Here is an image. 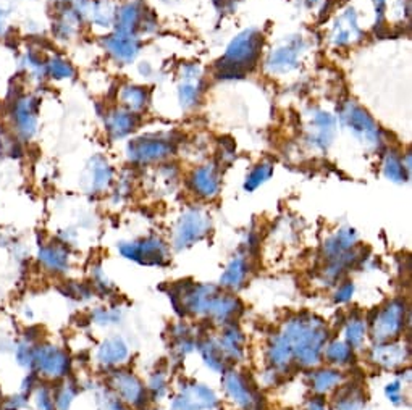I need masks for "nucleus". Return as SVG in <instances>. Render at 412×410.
<instances>
[{"instance_id":"f257e3e1","label":"nucleus","mask_w":412,"mask_h":410,"mask_svg":"<svg viewBox=\"0 0 412 410\" xmlns=\"http://www.w3.org/2000/svg\"><path fill=\"white\" fill-rule=\"evenodd\" d=\"M281 334L290 344L293 357L304 367H314L322 358L329 339V328L319 317L298 315L286 322Z\"/></svg>"},{"instance_id":"f03ea898","label":"nucleus","mask_w":412,"mask_h":410,"mask_svg":"<svg viewBox=\"0 0 412 410\" xmlns=\"http://www.w3.org/2000/svg\"><path fill=\"white\" fill-rule=\"evenodd\" d=\"M264 44L262 32L256 28H249L240 32L228 44L222 60L217 65V76L220 80H240L245 78L257 65Z\"/></svg>"},{"instance_id":"7ed1b4c3","label":"nucleus","mask_w":412,"mask_h":410,"mask_svg":"<svg viewBox=\"0 0 412 410\" xmlns=\"http://www.w3.org/2000/svg\"><path fill=\"white\" fill-rule=\"evenodd\" d=\"M8 100V123L10 133H13L20 141L28 143L36 136L41 115V100L35 94L20 92Z\"/></svg>"},{"instance_id":"20e7f679","label":"nucleus","mask_w":412,"mask_h":410,"mask_svg":"<svg viewBox=\"0 0 412 410\" xmlns=\"http://www.w3.org/2000/svg\"><path fill=\"white\" fill-rule=\"evenodd\" d=\"M73 361L66 349L55 346L52 342H37L33 351V372L39 378L59 381L71 375Z\"/></svg>"},{"instance_id":"39448f33","label":"nucleus","mask_w":412,"mask_h":410,"mask_svg":"<svg viewBox=\"0 0 412 410\" xmlns=\"http://www.w3.org/2000/svg\"><path fill=\"white\" fill-rule=\"evenodd\" d=\"M126 159L131 164L148 165L162 162L175 152V141L170 136L162 134H148V136L134 138L126 144Z\"/></svg>"},{"instance_id":"423d86ee","label":"nucleus","mask_w":412,"mask_h":410,"mask_svg":"<svg viewBox=\"0 0 412 410\" xmlns=\"http://www.w3.org/2000/svg\"><path fill=\"white\" fill-rule=\"evenodd\" d=\"M117 247L123 257L139 263V265L160 267L165 265L167 262V246L155 236L138 241H123V243H118Z\"/></svg>"},{"instance_id":"0eeeda50","label":"nucleus","mask_w":412,"mask_h":410,"mask_svg":"<svg viewBox=\"0 0 412 410\" xmlns=\"http://www.w3.org/2000/svg\"><path fill=\"white\" fill-rule=\"evenodd\" d=\"M341 120L349 131H351L360 143L370 147H380L382 134L380 128L374 121L363 107L355 105L354 102H346L341 109Z\"/></svg>"},{"instance_id":"6e6552de","label":"nucleus","mask_w":412,"mask_h":410,"mask_svg":"<svg viewBox=\"0 0 412 410\" xmlns=\"http://www.w3.org/2000/svg\"><path fill=\"white\" fill-rule=\"evenodd\" d=\"M208 229H211V217L204 210L191 209L184 212L175 228L173 247L177 251L188 249L204 239Z\"/></svg>"},{"instance_id":"1a4fd4ad","label":"nucleus","mask_w":412,"mask_h":410,"mask_svg":"<svg viewBox=\"0 0 412 410\" xmlns=\"http://www.w3.org/2000/svg\"><path fill=\"white\" fill-rule=\"evenodd\" d=\"M406 304L403 301H392L377 312L372 327V336L380 344V342H392L404 331L406 325Z\"/></svg>"},{"instance_id":"9d476101","label":"nucleus","mask_w":412,"mask_h":410,"mask_svg":"<svg viewBox=\"0 0 412 410\" xmlns=\"http://www.w3.org/2000/svg\"><path fill=\"white\" fill-rule=\"evenodd\" d=\"M109 385L110 390L115 392V396L125 404H129V406L143 409L148 402V391H146L138 376H134L133 373L115 370L109 376Z\"/></svg>"},{"instance_id":"9b49d317","label":"nucleus","mask_w":412,"mask_h":410,"mask_svg":"<svg viewBox=\"0 0 412 410\" xmlns=\"http://www.w3.org/2000/svg\"><path fill=\"white\" fill-rule=\"evenodd\" d=\"M306 52V42L301 36L290 37L285 44L276 47L267 59V70L275 75H285L296 70L299 66V60H301L302 54Z\"/></svg>"},{"instance_id":"f8f14e48","label":"nucleus","mask_w":412,"mask_h":410,"mask_svg":"<svg viewBox=\"0 0 412 410\" xmlns=\"http://www.w3.org/2000/svg\"><path fill=\"white\" fill-rule=\"evenodd\" d=\"M217 396L206 385L193 383L186 386L179 396L173 399L172 410H212L217 406Z\"/></svg>"},{"instance_id":"ddd939ff","label":"nucleus","mask_w":412,"mask_h":410,"mask_svg":"<svg viewBox=\"0 0 412 410\" xmlns=\"http://www.w3.org/2000/svg\"><path fill=\"white\" fill-rule=\"evenodd\" d=\"M37 263L44 272L52 275H64L70 270V252L61 241L41 243L37 247Z\"/></svg>"},{"instance_id":"4468645a","label":"nucleus","mask_w":412,"mask_h":410,"mask_svg":"<svg viewBox=\"0 0 412 410\" xmlns=\"http://www.w3.org/2000/svg\"><path fill=\"white\" fill-rule=\"evenodd\" d=\"M114 181V168L102 155H94L86 167L83 184L89 194H102Z\"/></svg>"},{"instance_id":"2eb2a0df","label":"nucleus","mask_w":412,"mask_h":410,"mask_svg":"<svg viewBox=\"0 0 412 410\" xmlns=\"http://www.w3.org/2000/svg\"><path fill=\"white\" fill-rule=\"evenodd\" d=\"M223 386L231 401H235L245 410H257L261 407V401H259L261 397L257 396L254 387L247 383L245 376L238 372L225 373Z\"/></svg>"},{"instance_id":"dca6fc26","label":"nucleus","mask_w":412,"mask_h":410,"mask_svg":"<svg viewBox=\"0 0 412 410\" xmlns=\"http://www.w3.org/2000/svg\"><path fill=\"white\" fill-rule=\"evenodd\" d=\"M102 46L112 59L126 65L136 60L141 50V41L134 35H123V32L114 31L112 35L104 36Z\"/></svg>"},{"instance_id":"f3484780","label":"nucleus","mask_w":412,"mask_h":410,"mask_svg":"<svg viewBox=\"0 0 412 410\" xmlns=\"http://www.w3.org/2000/svg\"><path fill=\"white\" fill-rule=\"evenodd\" d=\"M139 116L134 111L126 110L125 107H115L109 110L104 118L105 131L112 141H120L131 134L138 128Z\"/></svg>"},{"instance_id":"a211bd4d","label":"nucleus","mask_w":412,"mask_h":410,"mask_svg":"<svg viewBox=\"0 0 412 410\" xmlns=\"http://www.w3.org/2000/svg\"><path fill=\"white\" fill-rule=\"evenodd\" d=\"M191 189L202 199H213L220 191V175L216 165H202L191 175Z\"/></svg>"},{"instance_id":"6ab92c4d","label":"nucleus","mask_w":412,"mask_h":410,"mask_svg":"<svg viewBox=\"0 0 412 410\" xmlns=\"http://www.w3.org/2000/svg\"><path fill=\"white\" fill-rule=\"evenodd\" d=\"M129 356V349L125 339L122 336H109L105 338L100 346L98 347V354H95V361L99 362V365H102L105 368L117 367L123 362H126V358Z\"/></svg>"},{"instance_id":"aec40b11","label":"nucleus","mask_w":412,"mask_h":410,"mask_svg":"<svg viewBox=\"0 0 412 410\" xmlns=\"http://www.w3.org/2000/svg\"><path fill=\"white\" fill-rule=\"evenodd\" d=\"M201 68L197 65H186L183 81L178 88V99L183 109H191L201 97Z\"/></svg>"},{"instance_id":"412c9836","label":"nucleus","mask_w":412,"mask_h":410,"mask_svg":"<svg viewBox=\"0 0 412 410\" xmlns=\"http://www.w3.org/2000/svg\"><path fill=\"white\" fill-rule=\"evenodd\" d=\"M312 126L314 133L309 138L310 144L320 150H325L331 144L333 136H335V118L324 110H315L312 115Z\"/></svg>"},{"instance_id":"4be33fe9","label":"nucleus","mask_w":412,"mask_h":410,"mask_svg":"<svg viewBox=\"0 0 412 410\" xmlns=\"http://www.w3.org/2000/svg\"><path fill=\"white\" fill-rule=\"evenodd\" d=\"M141 23H143V8L138 2L123 4L115 10L114 28L117 32L136 36Z\"/></svg>"},{"instance_id":"5701e85b","label":"nucleus","mask_w":412,"mask_h":410,"mask_svg":"<svg viewBox=\"0 0 412 410\" xmlns=\"http://www.w3.org/2000/svg\"><path fill=\"white\" fill-rule=\"evenodd\" d=\"M355 243H358V233L351 228H344L340 231L330 236L324 243V255L329 262L336 260L341 255L346 254L348 251L354 249Z\"/></svg>"},{"instance_id":"b1692460","label":"nucleus","mask_w":412,"mask_h":410,"mask_svg":"<svg viewBox=\"0 0 412 410\" xmlns=\"http://www.w3.org/2000/svg\"><path fill=\"white\" fill-rule=\"evenodd\" d=\"M372 358L385 368H394L408 358V349L394 342H380L372 351Z\"/></svg>"},{"instance_id":"393cba45","label":"nucleus","mask_w":412,"mask_h":410,"mask_svg":"<svg viewBox=\"0 0 412 410\" xmlns=\"http://www.w3.org/2000/svg\"><path fill=\"white\" fill-rule=\"evenodd\" d=\"M247 273H249V267H247L246 258L236 255L220 277V286L231 291H240L246 283Z\"/></svg>"},{"instance_id":"a878e982","label":"nucleus","mask_w":412,"mask_h":410,"mask_svg":"<svg viewBox=\"0 0 412 410\" xmlns=\"http://www.w3.org/2000/svg\"><path fill=\"white\" fill-rule=\"evenodd\" d=\"M365 407L364 391L355 385L341 386L333 396V410H363Z\"/></svg>"},{"instance_id":"bb28decb","label":"nucleus","mask_w":412,"mask_h":410,"mask_svg":"<svg viewBox=\"0 0 412 410\" xmlns=\"http://www.w3.org/2000/svg\"><path fill=\"white\" fill-rule=\"evenodd\" d=\"M269 361L272 363V367L275 370H285L291 365L293 362V351L288 341L283 338V334H275L272 341L269 344V351H267Z\"/></svg>"},{"instance_id":"cd10ccee","label":"nucleus","mask_w":412,"mask_h":410,"mask_svg":"<svg viewBox=\"0 0 412 410\" xmlns=\"http://www.w3.org/2000/svg\"><path fill=\"white\" fill-rule=\"evenodd\" d=\"M341 380H343L341 372L333 368L315 370V372H312L309 376L310 387H312L317 394H325V392L335 390L336 386L341 385Z\"/></svg>"},{"instance_id":"c85d7f7f","label":"nucleus","mask_w":412,"mask_h":410,"mask_svg":"<svg viewBox=\"0 0 412 410\" xmlns=\"http://www.w3.org/2000/svg\"><path fill=\"white\" fill-rule=\"evenodd\" d=\"M343 20L346 21L348 26L336 23L335 32H333V42H335L336 46H348V44H351L354 41V37L359 39V36H363V31H360L358 26V15L354 13L353 8H349L348 12L344 13Z\"/></svg>"},{"instance_id":"c756f323","label":"nucleus","mask_w":412,"mask_h":410,"mask_svg":"<svg viewBox=\"0 0 412 410\" xmlns=\"http://www.w3.org/2000/svg\"><path fill=\"white\" fill-rule=\"evenodd\" d=\"M218 346L222 347L223 354L231 358H241L242 352H245V336L240 331L238 327L230 325L225 328L222 338L218 341Z\"/></svg>"},{"instance_id":"7c9ffc66","label":"nucleus","mask_w":412,"mask_h":410,"mask_svg":"<svg viewBox=\"0 0 412 410\" xmlns=\"http://www.w3.org/2000/svg\"><path fill=\"white\" fill-rule=\"evenodd\" d=\"M120 100L126 110L138 114V111L144 110V107L148 105L149 95L144 88L136 86V84H126L120 91Z\"/></svg>"},{"instance_id":"2f4dec72","label":"nucleus","mask_w":412,"mask_h":410,"mask_svg":"<svg viewBox=\"0 0 412 410\" xmlns=\"http://www.w3.org/2000/svg\"><path fill=\"white\" fill-rule=\"evenodd\" d=\"M76 70L70 60L60 55H52L46 60V76L54 81H70L75 78Z\"/></svg>"},{"instance_id":"473e14b6","label":"nucleus","mask_w":412,"mask_h":410,"mask_svg":"<svg viewBox=\"0 0 412 410\" xmlns=\"http://www.w3.org/2000/svg\"><path fill=\"white\" fill-rule=\"evenodd\" d=\"M383 173H385L389 181L398 184L406 183L409 179V171L404 167L403 157L398 155V152H394V150H389L385 159H383Z\"/></svg>"},{"instance_id":"72a5a7b5","label":"nucleus","mask_w":412,"mask_h":410,"mask_svg":"<svg viewBox=\"0 0 412 410\" xmlns=\"http://www.w3.org/2000/svg\"><path fill=\"white\" fill-rule=\"evenodd\" d=\"M322 356L331 365L343 367V365H349L354 361V349H351L346 342L333 341L330 344H325Z\"/></svg>"},{"instance_id":"f704fd0d","label":"nucleus","mask_w":412,"mask_h":410,"mask_svg":"<svg viewBox=\"0 0 412 410\" xmlns=\"http://www.w3.org/2000/svg\"><path fill=\"white\" fill-rule=\"evenodd\" d=\"M20 64L30 80L41 81L46 78V59H42V55L37 54L35 49L26 50Z\"/></svg>"},{"instance_id":"c9c22d12","label":"nucleus","mask_w":412,"mask_h":410,"mask_svg":"<svg viewBox=\"0 0 412 410\" xmlns=\"http://www.w3.org/2000/svg\"><path fill=\"white\" fill-rule=\"evenodd\" d=\"M201 356L204 358L208 368H212L213 372L223 373L225 372V363H227V356H225L222 347L218 346L217 341H206L199 346Z\"/></svg>"},{"instance_id":"e433bc0d","label":"nucleus","mask_w":412,"mask_h":410,"mask_svg":"<svg viewBox=\"0 0 412 410\" xmlns=\"http://www.w3.org/2000/svg\"><path fill=\"white\" fill-rule=\"evenodd\" d=\"M365 334H367V327H365V320L359 317H351L348 320L346 328H344V338H346V344L351 347V349H360L365 342Z\"/></svg>"},{"instance_id":"4c0bfd02","label":"nucleus","mask_w":412,"mask_h":410,"mask_svg":"<svg viewBox=\"0 0 412 410\" xmlns=\"http://www.w3.org/2000/svg\"><path fill=\"white\" fill-rule=\"evenodd\" d=\"M80 392V385L73 383V381L66 380L61 385H59L54 390V401H55V409L57 410H70L73 402H75V397Z\"/></svg>"},{"instance_id":"58836bf2","label":"nucleus","mask_w":412,"mask_h":410,"mask_svg":"<svg viewBox=\"0 0 412 410\" xmlns=\"http://www.w3.org/2000/svg\"><path fill=\"white\" fill-rule=\"evenodd\" d=\"M273 175V165L269 164V162H264V164H259L257 167L252 168V171L246 176L245 181V191L246 193H254L257 188H261L262 184L269 181Z\"/></svg>"},{"instance_id":"ea45409f","label":"nucleus","mask_w":412,"mask_h":410,"mask_svg":"<svg viewBox=\"0 0 412 410\" xmlns=\"http://www.w3.org/2000/svg\"><path fill=\"white\" fill-rule=\"evenodd\" d=\"M0 155L12 160H20L25 155L23 141H20L13 133L5 131L2 141H0Z\"/></svg>"},{"instance_id":"a19ab883","label":"nucleus","mask_w":412,"mask_h":410,"mask_svg":"<svg viewBox=\"0 0 412 410\" xmlns=\"http://www.w3.org/2000/svg\"><path fill=\"white\" fill-rule=\"evenodd\" d=\"M33 351H35V344L30 341L21 338L18 342H15V362L18 363V367L31 372L33 370Z\"/></svg>"},{"instance_id":"79ce46f5","label":"nucleus","mask_w":412,"mask_h":410,"mask_svg":"<svg viewBox=\"0 0 412 410\" xmlns=\"http://www.w3.org/2000/svg\"><path fill=\"white\" fill-rule=\"evenodd\" d=\"M31 396L37 410H57L54 401V390L49 385L39 383Z\"/></svg>"},{"instance_id":"37998d69","label":"nucleus","mask_w":412,"mask_h":410,"mask_svg":"<svg viewBox=\"0 0 412 410\" xmlns=\"http://www.w3.org/2000/svg\"><path fill=\"white\" fill-rule=\"evenodd\" d=\"M122 313L118 308H105L98 307L91 312V323L99 325V327H112V325L120 323Z\"/></svg>"},{"instance_id":"c03bdc74","label":"nucleus","mask_w":412,"mask_h":410,"mask_svg":"<svg viewBox=\"0 0 412 410\" xmlns=\"http://www.w3.org/2000/svg\"><path fill=\"white\" fill-rule=\"evenodd\" d=\"M98 404L100 410H128L122 399H118L115 394H112V392L107 390H102L98 394Z\"/></svg>"},{"instance_id":"a18cd8bd","label":"nucleus","mask_w":412,"mask_h":410,"mask_svg":"<svg viewBox=\"0 0 412 410\" xmlns=\"http://www.w3.org/2000/svg\"><path fill=\"white\" fill-rule=\"evenodd\" d=\"M64 294L66 297H73V299H78V301H86L93 296V289L86 284L70 282V283H65Z\"/></svg>"},{"instance_id":"49530a36","label":"nucleus","mask_w":412,"mask_h":410,"mask_svg":"<svg viewBox=\"0 0 412 410\" xmlns=\"http://www.w3.org/2000/svg\"><path fill=\"white\" fill-rule=\"evenodd\" d=\"M30 397L25 394V392H16V394H12L5 399H0L2 401V409L4 410H23L28 407V404H30Z\"/></svg>"},{"instance_id":"de8ad7c7","label":"nucleus","mask_w":412,"mask_h":410,"mask_svg":"<svg viewBox=\"0 0 412 410\" xmlns=\"http://www.w3.org/2000/svg\"><path fill=\"white\" fill-rule=\"evenodd\" d=\"M354 296V283L353 282H343L340 286H338L335 296H333V301L336 304H346L353 299Z\"/></svg>"},{"instance_id":"09e8293b","label":"nucleus","mask_w":412,"mask_h":410,"mask_svg":"<svg viewBox=\"0 0 412 410\" xmlns=\"http://www.w3.org/2000/svg\"><path fill=\"white\" fill-rule=\"evenodd\" d=\"M385 394L388 397V401L393 404V406H401L404 402L403 397V385L401 381H393V383H388L385 387Z\"/></svg>"},{"instance_id":"8fccbe9b","label":"nucleus","mask_w":412,"mask_h":410,"mask_svg":"<svg viewBox=\"0 0 412 410\" xmlns=\"http://www.w3.org/2000/svg\"><path fill=\"white\" fill-rule=\"evenodd\" d=\"M149 391L152 392V397L154 399H159L165 394V391H167L165 376H163L162 373H155L154 376H152L151 383H149Z\"/></svg>"},{"instance_id":"3c124183","label":"nucleus","mask_w":412,"mask_h":410,"mask_svg":"<svg viewBox=\"0 0 412 410\" xmlns=\"http://www.w3.org/2000/svg\"><path fill=\"white\" fill-rule=\"evenodd\" d=\"M39 385V376L36 372H28V375L23 378V381H21V387H20V391L21 392H25V394L28 396H31L33 394V391L36 390V386Z\"/></svg>"},{"instance_id":"603ef678","label":"nucleus","mask_w":412,"mask_h":410,"mask_svg":"<svg viewBox=\"0 0 412 410\" xmlns=\"http://www.w3.org/2000/svg\"><path fill=\"white\" fill-rule=\"evenodd\" d=\"M8 32V13L7 10L0 7V37L7 36Z\"/></svg>"},{"instance_id":"864d4df0","label":"nucleus","mask_w":412,"mask_h":410,"mask_svg":"<svg viewBox=\"0 0 412 410\" xmlns=\"http://www.w3.org/2000/svg\"><path fill=\"white\" fill-rule=\"evenodd\" d=\"M307 410H325V402L322 401V397L310 399Z\"/></svg>"},{"instance_id":"5fc2aeb1","label":"nucleus","mask_w":412,"mask_h":410,"mask_svg":"<svg viewBox=\"0 0 412 410\" xmlns=\"http://www.w3.org/2000/svg\"><path fill=\"white\" fill-rule=\"evenodd\" d=\"M4 134H5V129H4V126H2V123H0V141H2Z\"/></svg>"},{"instance_id":"6e6d98bb","label":"nucleus","mask_w":412,"mask_h":410,"mask_svg":"<svg viewBox=\"0 0 412 410\" xmlns=\"http://www.w3.org/2000/svg\"><path fill=\"white\" fill-rule=\"evenodd\" d=\"M0 410H4V409H2V401H0Z\"/></svg>"}]
</instances>
